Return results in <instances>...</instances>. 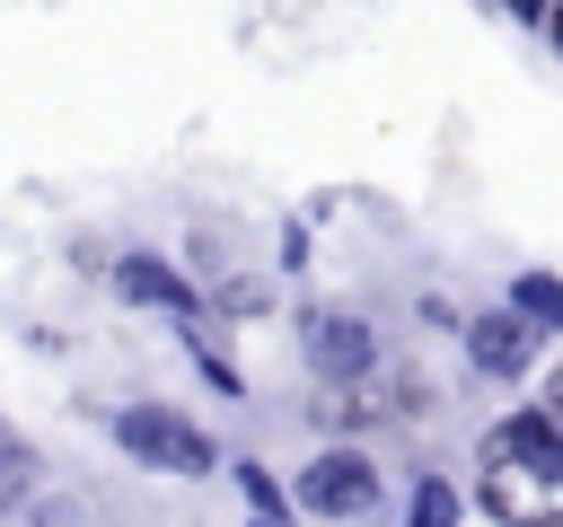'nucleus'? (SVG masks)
I'll list each match as a JSON object with an SVG mask.
<instances>
[{"instance_id":"f257e3e1","label":"nucleus","mask_w":563,"mask_h":527,"mask_svg":"<svg viewBox=\"0 0 563 527\" xmlns=\"http://www.w3.org/2000/svg\"><path fill=\"white\" fill-rule=\"evenodd\" d=\"M484 509L501 527H563V466H545L528 439L484 448Z\"/></svg>"},{"instance_id":"f03ea898","label":"nucleus","mask_w":563,"mask_h":527,"mask_svg":"<svg viewBox=\"0 0 563 527\" xmlns=\"http://www.w3.org/2000/svg\"><path fill=\"white\" fill-rule=\"evenodd\" d=\"M308 501H317V509H361V501H369V466H361V457H325L317 483H308Z\"/></svg>"},{"instance_id":"7ed1b4c3","label":"nucleus","mask_w":563,"mask_h":527,"mask_svg":"<svg viewBox=\"0 0 563 527\" xmlns=\"http://www.w3.org/2000/svg\"><path fill=\"white\" fill-rule=\"evenodd\" d=\"M545 413H554V430H563V369H554V386H545Z\"/></svg>"}]
</instances>
